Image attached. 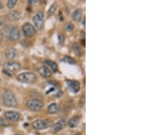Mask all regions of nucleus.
Listing matches in <instances>:
<instances>
[{
  "label": "nucleus",
  "instance_id": "nucleus-6",
  "mask_svg": "<svg viewBox=\"0 0 153 135\" xmlns=\"http://www.w3.org/2000/svg\"><path fill=\"white\" fill-rule=\"evenodd\" d=\"M22 32L27 38H31L36 33V29L34 26L29 23H25L22 27Z\"/></svg>",
  "mask_w": 153,
  "mask_h": 135
},
{
  "label": "nucleus",
  "instance_id": "nucleus-11",
  "mask_svg": "<svg viewBox=\"0 0 153 135\" xmlns=\"http://www.w3.org/2000/svg\"><path fill=\"white\" fill-rule=\"evenodd\" d=\"M66 126V122L65 120H60L56 122L52 126V131L54 133L60 132Z\"/></svg>",
  "mask_w": 153,
  "mask_h": 135
},
{
  "label": "nucleus",
  "instance_id": "nucleus-26",
  "mask_svg": "<svg viewBox=\"0 0 153 135\" xmlns=\"http://www.w3.org/2000/svg\"><path fill=\"white\" fill-rule=\"evenodd\" d=\"M38 1V0H27V3L29 5L36 4Z\"/></svg>",
  "mask_w": 153,
  "mask_h": 135
},
{
  "label": "nucleus",
  "instance_id": "nucleus-7",
  "mask_svg": "<svg viewBox=\"0 0 153 135\" xmlns=\"http://www.w3.org/2000/svg\"><path fill=\"white\" fill-rule=\"evenodd\" d=\"M33 24L38 30H41L43 28L44 25V14L42 11L38 12L33 18Z\"/></svg>",
  "mask_w": 153,
  "mask_h": 135
},
{
  "label": "nucleus",
  "instance_id": "nucleus-16",
  "mask_svg": "<svg viewBox=\"0 0 153 135\" xmlns=\"http://www.w3.org/2000/svg\"><path fill=\"white\" fill-rule=\"evenodd\" d=\"M79 122H80V118L78 116H74L68 121V126L71 128H74L78 126Z\"/></svg>",
  "mask_w": 153,
  "mask_h": 135
},
{
  "label": "nucleus",
  "instance_id": "nucleus-10",
  "mask_svg": "<svg viewBox=\"0 0 153 135\" xmlns=\"http://www.w3.org/2000/svg\"><path fill=\"white\" fill-rule=\"evenodd\" d=\"M21 115L18 112L9 111L5 113V118L11 122H17L20 119Z\"/></svg>",
  "mask_w": 153,
  "mask_h": 135
},
{
  "label": "nucleus",
  "instance_id": "nucleus-18",
  "mask_svg": "<svg viewBox=\"0 0 153 135\" xmlns=\"http://www.w3.org/2000/svg\"><path fill=\"white\" fill-rule=\"evenodd\" d=\"M72 49L74 51L75 54L79 57H81L83 55V51L77 43H74L72 44Z\"/></svg>",
  "mask_w": 153,
  "mask_h": 135
},
{
  "label": "nucleus",
  "instance_id": "nucleus-23",
  "mask_svg": "<svg viewBox=\"0 0 153 135\" xmlns=\"http://www.w3.org/2000/svg\"><path fill=\"white\" fill-rule=\"evenodd\" d=\"M74 29V25L72 23H68L66 25V29L67 31H72Z\"/></svg>",
  "mask_w": 153,
  "mask_h": 135
},
{
  "label": "nucleus",
  "instance_id": "nucleus-3",
  "mask_svg": "<svg viewBox=\"0 0 153 135\" xmlns=\"http://www.w3.org/2000/svg\"><path fill=\"white\" fill-rule=\"evenodd\" d=\"M3 68H4L5 72L8 73L14 74L16 72H18L21 69V65L19 62L9 61L4 63L3 65Z\"/></svg>",
  "mask_w": 153,
  "mask_h": 135
},
{
  "label": "nucleus",
  "instance_id": "nucleus-30",
  "mask_svg": "<svg viewBox=\"0 0 153 135\" xmlns=\"http://www.w3.org/2000/svg\"><path fill=\"white\" fill-rule=\"evenodd\" d=\"M40 3H45L46 1H47V0H39Z\"/></svg>",
  "mask_w": 153,
  "mask_h": 135
},
{
  "label": "nucleus",
  "instance_id": "nucleus-33",
  "mask_svg": "<svg viewBox=\"0 0 153 135\" xmlns=\"http://www.w3.org/2000/svg\"><path fill=\"white\" fill-rule=\"evenodd\" d=\"M1 25H2V23H1V21H0V26H1Z\"/></svg>",
  "mask_w": 153,
  "mask_h": 135
},
{
  "label": "nucleus",
  "instance_id": "nucleus-5",
  "mask_svg": "<svg viewBox=\"0 0 153 135\" xmlns=\"http://www.w3.org/2000/svg\"><path fill=\"white\" fill-rule=\"evenodd\" d=\"M6 35L7 38L10 41H15L19 40L21 37V33L18 27H12L6 31Z\"/></svg>",
  "mask_w": 153,
  "mask_h": 135
},
{
  "label": "nucleus",
  "instance_id": "nucleus-25",
  "mask_svg": "<svg viewBox=\"0 0 153 135\" xmlns=\"http://www.w3.org/2000/svg\"><path fill=\"white\" fill-rule=\"evenodd\" d=\"M64 41V36L62 34H59V42L60 44H63Z\"/></svg>",
  "mask_w": 153,
  "mask_h": 135
},
{
  "label": "nucleus",
  "instance_id": "nucleus-22",
  "mask_svg": "<svg viewBox=\"0 0 153 135\" xmlns=\"http://www.w3.org/2000/svg\"><path fill=\"white\" fill-rule=\"evenodd\" d=\"M18 0H8L7 2V7L9 9H12L16 6Z\"/></svg>",
  "mask_w": 153,
  "mask_h": 135
},
{
  "label": "nucleus",
  "instance_id": "nucleus-20",
  "mask_svg": "<svg viewBox=\"0 0 153 135\" xmlns=\"http://www.w3.org/2000/svg\"><path fill=\"white\" fill-rule=\"evenodd\" d=\"M62 61L64 62V63H68V64H76V60L74 59V58H72V57L70 56H65L62 59Z\"/></svg>",
  "mask_w": 153,
  "mask_h": 135
},
{
  "label": "nucleus",
  "instance_id": "nucleus-15",
  "mask_svg": "<svg viewBox=\"0 0 153 135\" xmlns=\"http://www.w3.org/2000/svg\"><path fill=\"white\" fill-rule=\"evenodd\" d=\"M59 110V106L58 105L57 103H52V104H51L48 106L47 111H48V114L52 115L58 113Z\"/></svg>",
  "mask_w": 153,
  "mask_h": 135
},
{
  "label": "nucleus",
  "instance_id": "nucleus-12",
  "mask_svg": "<svg viewBox=\"0 0 153 135\" xmlns=\"http://www.w3.org/2000/svg\"><path fill=\"white\" fill-rule=\"evenodd\" d=\"M38 73L44 78H50L52 76V71L47 66H41L38 68Z\"/></svg>",
  "mask_w": 153,
  "mask_h": 135
},
{
  "label": "nucleus",
  "instance_id": "nucleus-21",
  "mask_svg": "<svg viewBox=\"0 0 153 135\" xmlns=\"http://www.w3.org/2000/svg\"><path fill=\"white\" fill-rule=\"evenodd\" d=\"M57 8V3H54L51 5V6L49 8V10H48V17H50L52 16L53 14L55 12Z\"/></svg>",
  "mask_w": 153,
  "mask_h": 135
},
{
  "label": "nucleus",
  "instance_id": "nucleus-24",
  "mask_svg": "<svg viewBox=\"0 0 153 135\" xmlns=\"http://www.w3.org/2000/svg\"><path fill=\"white\" fill-rule=\"evenodd\" d=\"M8 124H6V121L3 120V118H0V126H7Z\"/></svg>",
  "mask_w": 153,
  "mask_h": 135
},
{
  "label": "nucleus",
  "instance_id": "nucleus-1",
  "mask_svg": "<svg viewBox=\"0 0 153 135\" xmlns=\"http://www.w3.org/2000/svg\"><path fill=\"white\" fill-rule=\"evenodd\" d=\"M2 100L3 104L8 107H16L18 104L15 94L10 90H6L3 92Z\"/></svg>",
  "mask_w": 153,
  "mask_h": 135
},
{
  "label": "nucleus",
  "instance_id": "nucleus-29",
  "mask_svg": "<svg viewBox=\"0 0 153 135\" xmlns=\"http://www.w3.org/2000/svg\"><path fill=\"white\" fill-rule=\"evenodd\" d=\"M59 18H60L61 20L62 21V20H63V17H62V14H61V12H59Z\"/></svg>",
  "mask_w": 153,
  "mask_h": 135
},
{
  "label": "nucleus",
  "instance_id": "nucleus-28",
  "mask_svg": "<svg viewBox=\"0 0 153 135\" xmlns=\"http://www.w3.org/2000/svg\"><path fill=\"white\" fill-rule=\"evenodd\" d=\"M3 8V4L2 1L0 0V10H1V9H2Z\"/></svg>",
  "mask_w": 153,
  "mask_h": 135
},
{
  "label": "nucleus",
  "instance_id": "nucleus-34",
  "mask_svg": "<svg viewBox=\"0 0 153 135\" xmlns=\"http://www.w3.org/2000/svg\"><path fill=\"white\" fill-rule=\"evenodd\" d=\"M16 135H19V134H16Z\"/></svg>",
  "mask_w": 153,
  "mask_h": 135
},
{
  "label": "nucleus",
  "instance_id": "nucleus-17",
  "mask_svg": "<svg viewBox=\"0 0 153 135\" xmlns=\"http://www.w3.org/2000/svg\"><path fill=\"white\" fill-rule=\"evenodd\" d=\"M44 63L50 68L52 72H57L58 71V65L54 61H51V60H45Z\"/></svg>",
  "mask_w": 153,
  "mask_h": 135
},
{
  "label": "nucleus",
  "instance_id": "nucleus-32",
  "mask_svg": "<svg viewBox=\"0 0 153 135\" xmlns=\"http://www.w3.org/2000/svg\"><path fill=\"white\" fill-rule=\"evenodd\" d=\"M74 135H81V134H80V133H76V134H75Z\"/></svg>",
  "mask_w": 153,
  "mask_h": 135
},
{
  "label": "nucleus",
  "instance_id": "nucleus-31",
  "mask_svg": "<svg viewBox=\"0 0 153 135\" xmlns=\"http://www.w3.org/2000/svg\"><path fill=\"white\" fill-rule=\"evenodd\" d=\"M82 24H83V25H85V18H84V17L83 19V21H82Z\"/></svg>",
  "mask_w": 153,
  "mask_h": 135
},
{
  "label": "nucleus",
  "instance_id": "nucleus-19",
  "mask_svg": "<svg viewBox=\"0 0 153 135\" xmlns=\"http://www.w3.org/2000/svg\"><path fill=\"white\" fill-rule=\"evenodd\" d=\"M8 18H9L10 20L15 21L19 20V19L21 18V14L20 12L18 11H12L10 12L9 13V15H8Z\"/></svg>",
  "mask_w": 153,
  "mask_h": 135
},
{
  "label": "nucleus",
  "instance_id": "nucleus-4",
  "mask_svg": "<svg viewBox=\"0 0 153 135\" xmlns=\"http://www.w3.org/2000/svg\"><path fill=\"white\" fill-rule=\"evenodd\" d=\"M26 106L32 111H40L44 107V104L41 100L37 98H32L27 100Z\"/></svg>",
  "mask_w": 153,
  "mask_h": 135
},
{
  "label": "nucleus",
  "instance_id": "nucleus-8",
  "mask_svg": "<svg viewBox=\"0 0 153 135\" xmlns=\"http://www.w3.org/2000/svg\"><path fill=\"white\" fill-rule=\"evenodd\" d=\"M50 126V122L48 120H38L34 121L32 123V127L37 130H45Z\"/></svg>",
  "mask_w": 153,
  "mask_h": 135
},
{
  "label": "nucleus",
  "instance_id": "nucleus-14",
  "mask_svg": "<svg viewBox=\"0 0 153 135\" xmlns=\"http://www.w3.org/2000/svg\"><path fill=\"white\" fill-rule=\"evenodd\" d=\"M82 17V10L81 9H76V10L74 11L72 13V19L74 21L78 22L80 21Z\"/></svg>",
  "mask_w": 153,
  "mask_h": 135
},
{
  "label": "nucleus",
  "instance_id": "nucleus-13",
  "mask_svg": "<svg viewBox=\"0 0 153 135\" xmlns=\"http://www.w3.org/2000/svg\"><path fill=\"white\" fill-rule=\"evenodd\" d=\"M17 52L16 49L13 47H10L8 49H6V53H5V55H6V57L10 61L14 59L15 58L17 57Z\"/></svg>",
  "mask_w": 153,
  "mask_h": 135
},
{
  "label": "nucleus",
  "instance_id": "nucleus-27",
  "mask_svg": "<svg viewBox=\"0 0 153 135\" xmlns=\"http://www.w3.org/2000/svg\"><path fill=\"white\" fill-rule=\"evenodd\" d=\"M3 38V33L1 32V31H0V42L2 41Z\"/></svg>",
  "mask_w": 153,
  "mask_h": 135
},
{
  "label": "nucleus",
  "instance_id": "nucleus-9",
  "mask_svg": "<svg viewBox=\"0 0 153 135\" xmlns=\"http://www.w3.org/2000/svg\"><path fill=\"white\" fill-rule=\"evenodd\" d=\"M66 83L68 88L73 93H78L80 91V85L78 81H74V80H68V81H66Z\"/></svg>",
  "mask_w": 153,
  "mask_h": 135
},
{
  "label": "nucleus",
  "instance_id": "nucleus-2",
  "mask_svg": "<svg viewBox=\"0 0 153 135\" xmlns=\"http://www.w3.org/2000/svg\"><path fill=\"white\" fill-rule=\"evenodd\" d=\"M17 79L22 83H29V84H33L37 80V76L36 74L33 72H27L19 74L17 76Z\"/></svg>",
  "mask_w": 153,
  "mask_h": 135
}]
</instances>
